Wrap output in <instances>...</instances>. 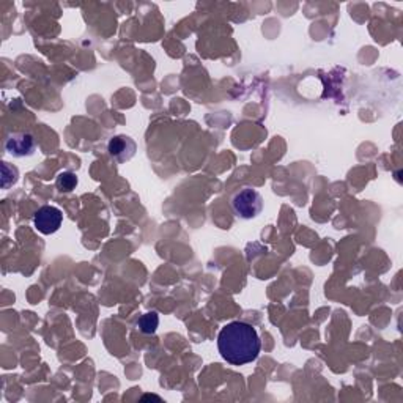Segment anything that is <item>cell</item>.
<instances>
[{
	"instance_id": "obj_1",
	"label": "cell",
	"mask_w": 403,
	"mask_h": 403,
	"mask_svg": "<svg viewBox=\"0 0 403 403\" xmlns=\"http://www.w3.org/2000/svg\"><path fill=\"white\" fill-rule=\"evenodd\" d=\"M217 350L232 366H246L260 355L262 342L255 328L243 322H232L217 335Z\"/></svg>"
},
{
	"instance_id": "obj_2",
	"label": "cell",
	"mask_w": 403,
	"mask_h": 403,
	"mask_svg": "<svg viewBox=\"0 0 403 403\" xmlns=\"http://www.w3.org/2000/svg\"><path fill=\"white\" fill-rule=\"evenodd\" d=\"M233 213L239 219H254L263 210V197L259 191L252 188H243L232 199Z\"/></svg>"
},
{
	"instance_id": "obj_3",
	"label": "cell",
	"mask_w": 403,
	"mask_h": 403,
	"mask_svg": "<svg viewBox=\"0 0 403 403\" xmlns=\"http://www.w3.org/2000/svg\"><path fill=\"white\" fill-rule=\"evenodd\" d=\"M61 221H63V215L59 208L55 206H41L40 210L35 213V217H33V224H35L37 230L43 235H50L55 233L61 226Z\"/></svg>"
},
{
	"instance_id": "obj_4",
	"label": "cell",
	"mask_w": 403,
	"mask_h": 403,
	"mask_svg": "<svg viewBox=\"0 0 403 403\" xmlns=\"http://www.w3.org/2000/svg\"><path fill=\"white\" fill-rule=\"evenodd\" d=\"M136 142L128 136H115L108 144L109 155L119 162L130 161L136 155Z\"/></svg>"
},
{
	"instance_id": "obj_5",
	"label": "cell",
	"mask_w": 403,
	"mask_h": 403,
	"mask_svg": "<svg viewBox=\"0 0 403 403\" xmlns=\"http://www.w3.org/2000/svg\"><path fill=\"white\" fill-rule=\"evenodd\" d=\"M5 148H7L10 155L16 156V158H24V156H32L35 153V141H33L30 134H13V136L7 139Z\"/></svg>"
},
{
	"instance_id": "obj_6",
	"label": "cell",
	"mask_w": 403,
	"mask_h": 403,
	"mask_svg": "<svg viewBox=\"0 0 403 403\" xmlns=\"http://www.w3.org/2000/svg\"><path fill=\"white\" fill-rule=\"evenodd\" d=\"M137 324H139V329H141L144 334H155L159 324L158 313L156 312L145 313V315L141 317V320L137 322Z\"/></svg>"
},
{
	"instance_id": "obj_7",
	"label": "cell",
	"mask_w": 403,
	"mask_h": 403,
	"mask_svg": "<svg viewBox=\"0 0 403 403\" xmlns=\"http://www.w3.org/2000/svg\"><path fill=\"white\" fill-rule=\"evenodd\" d=\"M60 193H71L77 186V177L72 172H61L55 180Z\"/></svg>"
},
{
	"instance_id": "obj_8",
	"label": "cell",
	"mask_w": 403,
	"mask_h": 403,
	"mask_svg": "<svg viewBox=\"0 0 403 403\" xmlns=\"http://www.w3.org/2000/svg\"><path fill=\"white\" fill-rule=\"evenodd\" d=\"M18 177H19L18 169H16V167H13V166H10L8 162H3L2 164V188L7 189L10 184H14L16 181H18Z\"/></svg>"
}]
</instances>
